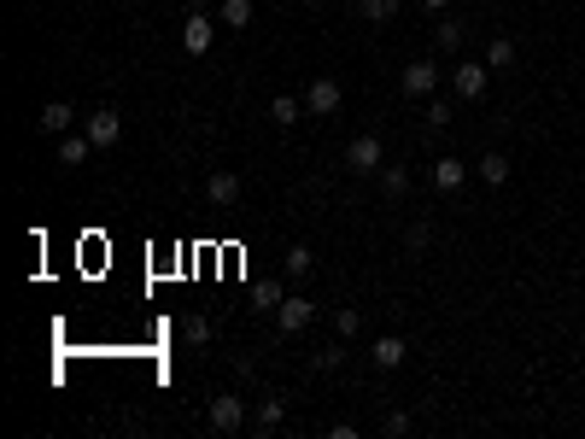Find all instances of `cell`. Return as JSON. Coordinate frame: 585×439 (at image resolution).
Returning <instances> with one entry per match:
<instances>
[{
    "label": "cell",
    "mask_w": 585,
    "mask_h": 439,
    "mask_svg": "<svg viewBox=\"0 0 585 439\" xmlns=\"http://www.w3.org/2000/svg\"><path fill=\"white\" fill-rule=\"evenodd\" d=\"M205 416H211V427H217V434H240V427H246V404H240L235 393H217Z\"/></svg>",
    "instance_id": "cell-1"
},
{
    "label": "cell",
    "mask_w": 585,
    "mask_h": 439,
    "mask_svg": "<svg viewBox=\"0 0 585 439\" xmlns=\"http://www.w3.org/2000/svg\"><path fill=\"white\" fill-rule=\"evenodd\" d=\"M381 158H387V147H381V135H357V141L346 147V164L357 176H369V171H381Z\"/></svg>",
    "instance_id": "cell-2"
},
{
    "label": "cell",
    "mask_w": 585,
    "mask_h": 439,
    "mask_svg": "<svg viewBox=\"0 0 585 439\" xmlns=\"http://www.w3.org/2000/svg\"><path fill=\"white\" fill-rule=\"evenodd\" d=\"M340 100H346V94H340V83H334V76H317V83L305 88V112L334 117V112H340Z\"/></svg>",
    "instance_id": "cell-3"
},
{
    "label": "cell",
    "mask_w": 585,
    "mask_h": 439,
    "mask_svg": "<svg viewBox=\"0 0 585 439\" xmlns=\"http://www.w3.org/2000/svg\"><path fill=\"white\" fill-rule=\"evenodd\" d=\"M117 135H124V117H117L112 106L88 112V141H94V147H117Z\"/></svg>",
    "instance_id": "cell-4"
},
{
    "label": "cell",
    "mask_w": 585,
    "mask_h": 439,
    "mask_svg": "<svg viewBox=\"0 0 585 439\" xmlns=\"http://www.w3.org/2000/svg\"><path fill=\"white\" fill-rule=\"evenodd\" d=\"M433 88H439V65H428V59L405 65V94H410V100H428Z\"/></svg>",
    "instance_id": "cell-5"
},
{
    "label": "cell",
    "mask_w": 585,
    "mask_h": 439,
    "mask_svg": "<svg viewBox=\"0 0 585 439\" xmlns=\"http://www.w3.org/2000/svg\"><path fill=\"white\" fill-rule=\"evenodd\" d=\"M281 334H299V328H310V323H317V305H310V299H281Z\"/></svg>",
    "instance_id": "cell-6"
},
{
    "label": "cell",
    "mask_w": 585,
    "mask_h": 439,
    "mask_svg": "<svg viewBox=\"0 0 585 439\" xmlns=\"http://www.w3.org/2000/svg\"><path fill=\"white\" fill-rule=\"evenodd\" d=\"M205 199H211V205H235V199H240V176L235 171H211L205 176Z\"/></svg>",
    "instance_id": "cell-7"
},
{
    "label": "cell",
    "mask_w": 585,
    "mask_h": 439,
    "mask_svg": "<svg viewBox=\"0 0 585 439\" xmlns=\"http://www.w3.org/2000/svg\"><path fill=\"white\" fill-rule=\"evenodd\" d=\"M211 36H217V18H188V24H181V47H188V53H205L211 47Z\"/></svg>",
    "instance_id": "cell-8"
},
{
    "label": "cell",
    "mask_w": 585,
    "mask_h": 439,
    "mask_svg": "<svg viewBox=\"0 0 585 439\" xmlns=\"http://www.w3.org/2000/svg\"><path fill=\"white\" fill-rule=\"evenodd\" d=\"M486 71H492V65H457V100H480V94H486Z\"/></svg>",
    "instance_id": "cell-9"
},
{
    "label": "cell",
    "mask_w": 585,
    "mask_h": 439,
    "mask_svg": "<svg viewBox=\"0 0 585 439\" xmlns=\"http://www.w3.org/2000/svg\"><path fill=\"white\" fill-rule=\"evenodd\" d=\"M369 357H375L381 369H398V363H405V357H410V346L398 340V334H381V340L369 346Z\"/></svg>",
    "instance_id": "cell-10"
},
{
    "label": "cell",
    "mask_w": 585,
    "mask_h": 439,
    "mask_svg": "<svg viewBox=\"0 0 585 439\" xmlns=\"http://www.w3.org/2000/svg\"><path fill=\"white\" fill-rule=\"evenodd\" d=\"M462 176H469V171H462V158H439V164H433V188H439V194H457Z\"/></svg>",
    "instance_id": "cell-11"
},
{
    "label": "cell",
    "mask_w": 585,
    "mask_h": 439,
    "mask_svg": "<svg viewBox=\"0 0 585 439\" xmlns=\"http://www.w3.org/2000/svg\"><path fill=\"white\" fill-rule=\"evenodd\" d=\"M433 42L445 47V53H457V47L469 42V24H462V18H439V29H433Z\"/></svg>",
    "instance_id": "cell-12"
},
{
    "label": "cell",
    "mask_w": 585,
    "mask_h": 439,
    "mask_svg": "<svg viewBox=\"0 0 585 439\" xmlns=\"http://www.w3.org/2000/svg\"><path fill=\"white\" fill-rule=\"evenodd\" d=\"M88 153H100V147L88 141V135H65V141H59V164H70V171H76V164H83Z\"/></svg>",
    "instance_id": "cell-13"
},
{
    "label": "cell",
    "mask_w": 585,
    "mask_h": 439,
    "mask_svg": "<svg viewBox=\"0 0 585 439\" xmlns=\"http://www.w3.org/2000/svg\"><path fill=\"white\" fill-rule=\"evenodd\" d=\"M269 117H276L281 129H292L299 117H305V100H292V94H276V100H269Z\"/></svg>",
    "instance_id": "cell-14"
},
{
    "label": "cell",
    "mask_w": 585,
    "mask_h": 439,
    "mask_svg": "<svg viewBox=\"0 0 585 439\" xmlns=\"http://www.w3.org/2000/svg\"><path fill=\"white\" fill-rule=\"evenodd\" d=\"M70 124H76V106H65V100H53V106H42V129H53V135H65Z\"/></svg>",
    "instance_id": "cell-15"
},
{
    "label": "cell",
    "mask_w": 585,
    "mask_h": 439,
    "mask_svg": "<svg viewBox=\"0 0 585 439\" xmlns=\"http://www.w3.org/2000/svg\"><path fill=\"white\" fill-rule=\"evenodd\" d=\"M281 299H287L281 282H258V287H252V311H281Z\"/></svg>",
    "instance_id": "cell-16"
},
{
    "label": "cell",
    "mask_w": 585,
    "mask_h": 439,
    "mask_svg": "<svg viewBox=\"0 0 585 439\" xmlns=\"http://www.w3.org/2000/svg\"><path fill=\"white\" fill-rule=\"evenodd\" d=\"M381 194H387V199L410 194V171H405V164H387V171H381Z\"/></svg>",
    "instance_id": "cell-17"
},
{
    "label": "cell",
    "mask_w": 585,
    "mask_h": 439,
    "mask_svg": "<svg viewBox=\"0 0 585 439\" xmlns=\"http://www.w3.org/2000/svg\"><path fill=\"white\" fill-rule=\"evenodd\" d=\"M357 18H369V24H392V18H398V0H357Z\"/></svg>",
    "instance_id": "cell-18"
},
{
    "label": "cell",
    "mask_w": 585,
    "mask_h": 439,
    "mask_svg": "<svg viewBox=\"0 0 585 439\" xmlns=\"http://www.w3.org/2000/svg\"><path fill=\"white\" fill-rule=\"evenodd\" d=\"M281 422H287V404H281V398H276V393H269V398H264V404H258V427H264V434H276V427H281Z\"/></svg>",
    "instance_id": "cell-19"
},
{
    "label": "cell",
    "mask_w": 585,
    "mask_h": 439,
    "mask_svg": "<svg viewBox=\"0 0 585 439\" xmlns=\"http://www.w3.org/2000/svg\"><path fill=\"white\" fill-rule=\"evenodd\" d=\"M217 18H223V29H246L252 24V0H223V12H217Z\"/></svg>",
    "instance_id": "cell-20"
},
{
    "label": "cell",
    "mask_w": 585,
    "mask_h": 439,
    "mask_svg": "<svg viewBox=\"0 0 585 439\" xmlns=\"http://www.w3.org/2000/svg\"><path fill=\"white\" fill-rule=\"evenodd\" d=\"M486 65H492V71H509V65H516V42H509V36H498V42L486 47Z\"/></svg>",
    "instance_id": "cell-21"
},
{
    "label": "cell",
    "mask_w": 585,
    "mask_h": 439,
    "mask_svg": "<svg viewBox=\"0 0 585 439\" xmlns=\"http://www.w3.org/2000/svg\"><path fill=\"white\" fill-rule=\"evenodd\" d=\"M281 264H287V275H310V269H317V252H310V246H287Z\"/></svg>",
    "instance_id": "cell-22"
},
{
    "label": "cell",
    "mask_w": 585,
    "mask_h": 439,
    "mask_svg": "<svg viewBox=\"0 0 585 439\" xmlns=\"http://www.w3.org/2000/svg\"><path fill=\"white\" fill-rule=\"evenodd\" d=\"M480 176H486L492 188H503V182H509V158H503V153H486V158H480Z\"/></svg>",
    "instance_id": "cell-23"
},
{
    "label": "cell",
    "mask_w": 585,
    "mask_h": 439,
    "mask_svg": "<svg viewBox=\"0 0 585 439\" xmlns=\"http://www.w3.org/2000/svg\"><path fill=\"white\" fill-rule=\"evenodd\" d=\"M181 340H188V346H205V340H211V316H199V311H194L188 323H181Z\"/></svg>",
    "instance_id": "cell-24"
},
{
    "label": "cell",
    "mask_w": 585,
    "mask_h": 439,
    "mask_svg": "<svg viewBox=\"0 0 585 439\" xmlns=\"http://www.w3.org/2000/svg\"><path fill=\"white\" fill-rule=\"evenodd\" d=\"M357 328H363V316L351 311V305H346V311H334V334H340V340H357Z\"/></svg>",
    "instance_id": "cell-25"
},
{
    "label": "cell",
    "mask_w": 585,
    "mask_h": 439,
    "mask_svg": "<svg viewBox=\"0 0 585 439\" xmlns=\"http://www.w3.org/2000/svg\"><path fill=\"white\" fill-rule=\"evenodd\" d=\"M451 112H457L451 100H428V129H445V124H451Z\"/></svg>",
    "instance_id": "cell-26"
},
{
    "label": "cell",
    "mask_w": 585,
    "mask_h": 439,
    "mask_svg": "<svg viewBox=\"0 0 585 439\" xmlns=\"http://www.w3.org/2000/svg\"><path fill=\"white\" fill-rule=\"evenodd\" d=\"M405 246H410V252H428V246H433V228H428V223H410Z\"/></svg>",
    "instance_id": "cell-27"
},
{
    "label": "cell",
    "mask_w": 585,
    "mask_h": 439,
    "mask_svg": "<svg viewBox=\"0 0 585 439\" xmlns=\"http://www.w3.org/2000/svg\"><path fill=\"white\" fill-rule=\"evenodd\" d=\"M381 434H392V439H398V434H410V416H405V411H387V422H381Z\"/></svg>",
    "instance_id": "cell-28"
},
{
    "label": "cell",
    "mask_w": 585,
    "mask_h": 439,
    "mask_svg": "<svg viewBox=\"0 0 585 439\" xmlns=\"http://www.w3.org/2000/svg\"><path fill=\"white\" fill-rule=\"evenodd\" d=\"M421 6H428V12H445V6H451V0H421Z\"/></svg>",
    "instance_id": "cell-29"
}]
</instances>
